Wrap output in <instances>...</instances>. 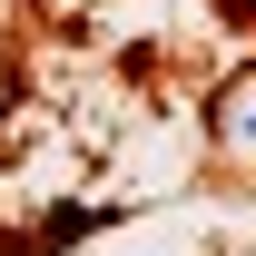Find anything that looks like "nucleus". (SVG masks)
I'll list each match as a JSON object with an SVG mask.
<instances>
[{
    "label": "nucleus",
    "mask_w": 256,
    "mask_h": 256,
    "mask_svg": "<svg viewBox=\"0 0 256 256\" xmlns=\"http://www.w3.org/2000/svg\"><path fill=\"white\" fill-rule=\"evenodd\" d=\"M226 148H236V158H256V89L226 98Z\"/></svg>",
    "instance_id": "obj_1"
}]
</instances>
